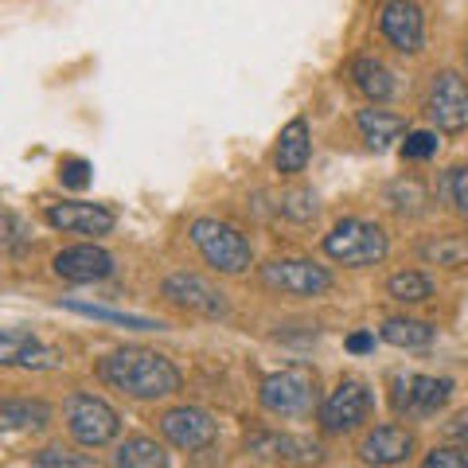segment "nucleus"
Returning <instances> with one entry per match:
<instances>
[{
  "mask_svg": "<svg viewBox=\"0 0 468 468\" xmlns=\"http://www.w3.org/2000/svg\"><path fill=\"white\" fill-rule=\"evenodd\" d=\"M98 378L129 399H168L180 390V367L153 347H117L98 359Z\"/></svg>",
  "mask_w": 468,
  "mask_h": 468,
  "instance_id": "obj_1",
  "label": "nucleus"
},
{
  "mask_svg": "<svg viewBox=\"0 0 468 468\" xmlns=\"http://www.w3.org/2000/svg\"><path fill=\"white\" fill-rule=\"evenodd\" d=\"M187 234H192L196 250L203 254V261L207 266H215L218 273H246L254 261V246L250 239L239 230L223 223V218H192V227H187Z\"/></svg>",
  "mask_w": 468,
  "mask_h": 468,
  "instance_id": "obj_2",
  "label": "nucleus"
},
{
  "mask_svg": "<svg viewBox=\"0 0 468 468\" xmlns=\"http://www.w3.org/2000/svg\"><path fill=\"white\" fill-rule=\"evenodd\" d=\"M387 250H390L387 230L378 223H367V218H344V223H335L324 234V254L351 270L375 266V261L387 258Z\"/></svg>",
  "mask_w": 468,
  "mask_h": 468,
  "instance_id": "obj_3",
  "label": "nucleus"
},
{
  "mask_svg": "<svg viewBox=\"0 0 468 468\" xmlns=\"http://www.w3.org/2000/svg\"><path fill=\"white\" fill-rule=\"evenodd\" d=\"M258 399L277 418L309 414L313 402H316V375L309 367H301V363H292V367H282V371L261 378Z\"/></svg>",
  "mask_w": 468,
  "mask_h": 468,
  "instance_id": "obj_4",
  "label": "nucleus"
},
{
  "mask_svg": "<svg viewBox=\"0 0 468 468\" xmlns=\"http://www.w3.org/2000/svg\"><path fill=\"white\" fill-rule=\"evenodd\" d=\"M67 430L70 437H75L79 445L86 449H101V445H110L117 433H122V414L106 402V399H98V394H70L67 399Z\"/></svg>",
  "mask_w": 468,
  "mask_h": 468,
  "instance_id": "obj_5",
  "label": "nucleus"
},
{
  "mask_svg": "<svg viewBox=\"0 0 468 468\" xmlns=\"http://www.w3.org/2000/svg\"><path fill=\"white\" fill-rule=\"evenodd\" d=\"M261 282L285 297H320L332 289V273L309 258H273L261 266Z\"/></svg>",
  "mask_w": 468,
  "mask_h": 468,
  "instance_id": "obj_6",
  "label": "nucleus"
},
{
  "mask_svg": "<svg viewBox=\"0 0 468 468\" xmlns=\"http://www.w3.org/2000/svg\"><path fill=\"white\" fill-rule=\"evenodd\" d=\"M371 406H375V394L367 390V383L344 378V383L320 402V421H324L328 433H351L371 418Z\"/></svg>",
  "mask_w": 468,
  "mask_h": 468,
  "instance_id": "obj_7",
  "label": "nucleus"
},
{
  "mask_svg": "<svg viewBox=\"0 0 468 468\" xmlns=\"http://www.w3.org/2000/svg\"><path fill=\"white\" fill-rule=\"evenodd\" d=\"M165 297L172 304H180V309L187 313H199V316H227L230 313V301H227V292L223 289H215L207 277H199V273H168L165 277Z\"/></svg>",
  "mask_w": 468,
  "mask_h": 468,
  "instance_id": "obj_8",
  "label": "nucleus"
},
{
  "mask_svg": "<svg viewBox=\"0 0 468 468\" xmlns=\"http://www.w3.org/2000/svg\"><path fill=\"white\" fill-rule=\"evenodd\" d=\"M430 117L441 133H461L468 129V82L457 70H441L433 75L430 86Z\"/></svg>",
  "mask_w": 468,
  "mask_h": 468,
  "instance_id": "obj_9",
  "label": "nucleus"
},
{
  "mask_svg": "<svg viewBox=\"0 0 468 468\" xmlns=\"http://www.w3.org/2000/svg\"><path fill=\"white\" fill-rule=\"evenodd\" d=\"M452 399V378L437 375H406L394 383V410L410 418H430Z\"/></svg>",
  "mask_w": 468,
  "mask_h": 468,
  "instance_id": "obj_10",
  "label": "nucleus"
},
{
  "mask_svg": "<svg viewBox=\"0 0 468 468\" xmlns=\"http://www.w3.org/2000/svg\"><path fill=\"white\" fill-rule=\"evenodd\" d=\"M160 433H165L176 449L199 452V449L215 445L218 426H215V418L203 406H176V410H168V414L160 418Z\"/></svg>",
  "mask_w": 468,
  "mask_h": 468,
  "instance_id": "obj_11",
  "label": "nucleus"
},
{
  "mask_svg": "<svg viewBox=\"0 0 468 468\" xmlns=\"http://www.w3.org/2000/svg\"><path fill=\"white\" fill-rule=\"evenodd\" d=\"M51 266L70 285H90V282H106V277L113 273V258L101 250V246L82 242V246H67V250H58Z\"/></svg>",
  "mask_w": 468,
  "mask_h": 468,
  "instance_id": "obj_12",
  "label": "nucleus"
},
{
  "mask_svg": "<svg viewBox=\"0 0 468 468\" xmlns=\"http://www.w3.org/2000/svg\"><path fill=\"white\" fill-rule=\"evenodd\" d=\"M43 218H48V227L63 234H94V239L117 227V215L110 207H101V203H51Z\"/></svg>",
  "mask_w": 468,
  "mask_h": 468,
  "instance_id": "obj_13",
  "label": "nucleus"
},
{
  "mask_svg": "<svg viewBox=\"0 0 468 468\" xmlns=\"http://www.w3.org/2000/svg\"><path fill=\"white\" fill-rule=\"evenodd\" d=\"M58 351L48 347L36 332L27 328H0V367H27V371H43L55 367Z\"/></svg>",
  "mask_w": 468,
  "mask_h": 468,
  "instance_id": "obj_14",
  "label": "nucleus"
},
{
  "mask_svg": "<svg viewBox=\"0 0 468 468\" xmlns=\"http://www.w3.org/2000/svg\"><path fill=\"white\" fill-rule=\"evenodd\" d=\"M246 449L254 457H266V461H282V464H316L324 457V449L309 437H292V433H273V430H258L246 437Z\"/></svg>",
  "mask_w": 468,
  "mask_h": 468,
  "instance_id": "obj_15",
  "label": "nucleus"
},
{
  "mask_svg": "<svg viewBox=\"0 0 468 468\" xmlns=\"http://www.w3.org/2000/svg\"><path fill=\"white\" fill-rule=\"evenodd\" d=\"M378 24H383V36H387L402 55H418L421 43H426V20H421V8H418V5H406V0H390V5L378 8Z\"/></svg>",
  "mask_w": 468,
  "mask_h": 468,
  "instance_id": "obj_16",
  "label": "nucleus"
},
{
  "mask_svg": "<svg viewBox=\"0 0 468 468\" xmlns=\"http://www.w3.org/2000/svg\"><path fill=\"white\" fill-rule=\"evenodd\" d=\"M359 457L375 464V468H394V464H406L414 457V433L399 421H387V426H375L359 445Z\"/></svg>",
  "mask_w": 468,
  "mask_h": 468,
  "instance_id": "obj_17",
  "label": "nucleus"
},
{
  "mask_svg": "<svg viewBox=\"0 0 468 468\" xmlns=\"http://www.w3.org/2000/svg\"><path fill=\"white\" fill-rule=\"evenodd\" d=\"M313 156V133H309V122L304 117H292V122L282 129V137H277V172L282 176H297L304 172Z\"/></svg>",
  "mask_w": 468,
  "mask_h": 468,
  "instance_id": "obj_18",
  "label": "nucleus"
},
{
  "mask_svg": "<svg viewBox=\"0 0 468 468\" xmlns=\"http://www.w3.org/2000/svg\"><path fill=\"white\" fill-rule=\"evenodd\" d=\"M51 421V406L43 399H0V433L43 430Z\"/></svg>",
  "mask_w": 468,
  "mask_h": 468,
  "instance_id": "obj_19",
  "label": "nucleus"
},
{
  "mask_svg": "<svg viewBox=\"0 0 468 468\" xmlns=\"http://www.w3.org/2000/svg\"><path fill=\"white\" fill-rule=\"evenodd\" d=\"M356 125H359V133H363V141L371 144L375 153H383V149H390V141H399L402 133H406V122L399 113H390V110H359L356 113Z\"/></svg>",
  "mask_w": 468,
  "mask_h": 468,
  "instance_id": "obj_20",
  "label": "nucleus"
},
{
  "mask_svg": "<svg viewBox=\"0 0 468 468\" xmlns=\"http://www.w3.org/2000/svg\"><path fill=\"white\" fill-rule=\"evenodd\" d=\"M113 468H172L165 445H156L153 437H125L113 452Z\"/></svg>",
  "mask_w": 468,
  "mask_h": 468,
  "instance_id": "obj_21",
  "label": "nucleus"
},
{
  "mask_svg": "<svg viewBox=\"0 0 468 468\" xmlns=\"http://www.w3.org/2000/svg\"><path fill=\"white\" fill-rule=\"evenodd\" d=\"M351 79H356V86L363 94H367L371 101H387L394 94V75L387 63H378V58L371 55H359L356 63H351Z\"/></svg>",
  "mask_w": 468,
  "mask_h": 468,
  "instance_id": "obj_22",
  "label": "nucleus"
},
{
  "mask_svg": "<svg viewBox=\"0 0 468 468\" xmlns=\"http://www.w3.org/2000/svg\"><path fill=\"white\" fill-rule=\"evenodd\" d=\"M378 335H383L387 344H394V347H430V344H433V335H437V328L426 324V320L390 316V320H383Z\"/></svg>",
  "mask_w": 468,
  "mask_h": 468,
  "instance_id": "obj_23",
  "label": "nucleus"
},
{
  "mask_svg": "<svg viewBox=\"0 0 468 468\" xmlns=\"http://www.w3.org/2000/svg\"><path fill=\"white\" fill-rule=\"evenodd\" d=\"M418 254L433 261V266L461 270V266H468V234H437V239L418 246Z\"/></svg>",
  "mask_w": 468,
  "mask_h": 468,
  "instance_id": "obj_24",
  "label": "nucleus"
},
{
  "mask_svg": "<svg viewBox=\"0 0 468 468\" xmlns=\"http://www.w3.org/2000/svg\"><path fill=\"white\" fill-rule=\"evenodd\" d=\"M63 309L79 313V316H94V320H110V324H122V328H137V332H160L165 324L149 316H133V313H113V309H101V304H82V301H63Z\"/></svg>",
  "mask_w": 468,
  "mask_h": 468,
  "instance_id": "obj_25",
  "label": "nucleus"
},
{
  "mask_svg": "<svg viewBox=\"0 0 468 468\" xmlns=\"http://www.w3.org/2000/svg\"><path fill=\"white\" fill-rule=\"evenodd\" d=\"M387 292L394 301H402V304H421V301L433 297V282L426 273H418V270H402V273H394L387 282Z\"/></svg>",
  "mask_w": 468,
  "mask_h": 468,
  "instance_id": "obj_26",
  "label": "nucleus"
},
{
  "mask_svg": "<svg viewBox=\"0 0 468 468\" xmlns=\"http://www.w3.org/2000/svg\"><path fill=\"white\" fill-rule=\"evenodd\" d=\"M277 207H282V215L297 218V223H309V218H316L320 203H316V192H313V187H289Z\"/></svg>",
  "mask_w": 468,
  "mask_h": 468,
  "instance_id": "obj_27",
  "label": "nucleus"
},
{
  "mask_svg": "<svg viewBox=\"0 0 468 468\" xmlns=\"http://www.w3.org/2000/svg\"><path fill=\"white\" fill-rule=\"evenodd\" d=\"M32 468H94V461L82 457L75 449H67V445H48V449L36 452Z\"/></svg>",
  "mask_w": 468,
  "mask_h": 468,
  "instance_id": "obj_28",
  "label": "nucleus"
},
{
  "mask_svg": "<svg viewBox=\"0 0 468 468\" xmlns=\"http://www.w3.org/2000/svg\"><path fill=\"white\" fill-rule=\"evenodd\" d=\"M58 180H63V187H75V192H82V187L94 180L90 160H82V156H67L63 165H58Z\"/></svg>",
  "mask_w": 468,
  "mask_h": 468,
  "instance_id": "obj_29",
  "label": "nucleus"
},
{
  "mask_svg": "<svg viewBox=\"0 0 468 468\" xmlns=\"http://www.w3.org/2000/svg\"><path fill=\"white\" fill-rule=\"evenodd\" d=\"M445 199H449L461 215H468V168H464V165H457V168L445 172Z\"/></svg>",
  "mask_w": 468,
  "mask_h": 468,
  "instance_id": "obj_30",
  "label": "nucleus"
},
{
  "mask_svg": "<svg viewBox=\"0 0 468 468\" xmlns=\"http://www.w3.org/2000/svg\"><path fill=\"white\" fill-rule=\"evenodd\" d=\"M402 156L406 160H430V156H437V133H430V129H414V133H406Z\"/></svg>",
  "mask_w": 468,
  "mask_h": 468,
  "instance_id": "obj_31",
  "label": "nucleus"
},
{
  "mask_svg": "<svg viewBox=\"0 0 468 468\" xmlns=\"http://www.w3.org/2000/svg\"><path fill=\"white\" fill-rule=\"evenodd\" d=\"M421 468H468V449L464 445H441L421 461Z\"/></svg>",
  "mask_w": 468,
  "mask_h": 468,
  "instance_id": "obj_32",
  "label": "nucleus"
},
{
  "mask_svg": "<svg viewBox=\"0 0 468 468\" xmlns=\"http://www.w3.org/2000/svg\"><path fill=\"white\" fill-rule=\"evenodd\" d=\"M445 437L468 449V410H461V414H452V421H445Z\"/></svg>",
  "mask_w": 468,
  "mask_h": 468,
  "instance_id": "obj_33",
  "label": "nucleus"
},
{
  "mask_svg": "<svg viewBox=\"0 0 468 468\" xmlns=\"http://www.w3.org/2000/svg\"><path fill=\"white\" fill-rule=\"evenodd\" d=\"M20 234H24V227L16 223V218H12V215H0V246H16Z\"/></svg>",
  "mask_w": 468,
  "mask_h": 468,
  "instance_id": "obj_34",
  "label": "nucleus"
},
{
  "mask_svg": "<svg viewBox=\"0 0 468 468\" xmlns=\"http://www.w3.org/2000/svg\"><path fill=\"white\" fill-rule=\"evenodd\" d=\"M371 347H375V335L371 332H356L347 340V351H356V356H363V351H371Z\"/></svg>",
  "mask_w": 468,
  "mask_h": 468,
  "instance_id": "obj_35",
  "label": "nucleus"
},
{
  "mask_svg": "<svg viewBox=\"0 0 468 468\" xmlns=\"http://www.w3.org/2000/svg\"><path fill=\"white\" fill-rule=\"evenodd\" d=\"M464 63H468V51H464Z\"/></svg>",
  "mask_w": 468,
  "mask_h": 468,
  "instance_id": "obj_36",
  "label": "nucleus"
}]
</instances>
